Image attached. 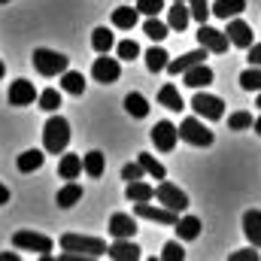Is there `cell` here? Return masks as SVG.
I'll return each mask as SVG.
<instances>
[{
	"mask_svg": "<svg viewBox=\"0 0 261 261\" xmlns=\"http://www.w3.org/2000/svg\"><path fill=\"white\" fill-rule=\"evenodd\" d=\"M67 146H70V122L64 116H49L46 128H43V149L49 155H61Z\"/></svg>",
	"mask_w": 261,
	"mask_h": 261,
	"instance_id": "6da1fadb",
	"label": "cell"
},
{
	"mask_svg": "<svg viewBox=\"0 0 261 261\" xmlns=\"http://www.w3.org/2000/svg\"><path fill=\"white\" fill-rule=\"evenodd\" d=\"M61 249L64 252H79V255H88V258H100L107 255V240L100 237H88V234H64L61 237Z\"/></svg>",
	"mask_w": 261,
	"mask_h": 261,
	"instance_id": "7a4b0ae2",
	"label": "cell"
},
{
	"mask_svg": "<svg viewBox=\"0 0 261 261\" xmlns=\"http://www.w3.org/2000/svg\"><path fill=\"white\" fill-rule=\"evenodd\" d=\"M34 67L40 76H61L70 67V58L55 49H34Z\"/></svg>",
	"mask_w": 261,
	"mask_h": 261,
	"instance_id": "3957f363",
	"label": "cell"
},
{
	"mask_svg": "<svg viewBox=\"0 0 261 261\" xmlns=\"http://www.w3.org/2000/svg\"><path fill=\"white\" fill-rule=\"evenodd\" d=\"M192 110H195L200 119H206V122L225 119V100L216 97V94H206V91H200V88H197L195 97H192Z\"/></svg>",
	"mask_w": 261,
	"mask_h": 261,
	"instance_id": "277c9868",
	"label": "cell"
},
{
	"mask_svg": "<svg viewBox=\"0 0 261 261\" xmlns=\"http://www.w3.org/2000/svg\"><path fill=\"white\" fill-rule=\"evenodd\" d=\"M155 200H158V203H164V206H167V210H173V213L189 210V195H186L179 186L167 182V179H161V182L155 186Z\"/></svg>",
	"mask_w": 261,
	"mask_h": 261,
	"instance_id": "5b68a950",
	"label": "cell"
},
{
	"mask_svg": "<svg viewBox=\"0 0 261 261\" xmlns=\"http://www.w3.org/2000/svg\"><path fill=\"white\" fill-rule=\"evenodd\" d=\"M179 140H186V143H192V146H200V149H206V146L216 143L213 130L206 128L200 119H186V122L179 125Z\"/></svg>",
	"mask_w": 261,
	"mask_h": 261,
	"instance_id": "8992f818",
	"label": "cell"
},
{
	"mask_svg": "<svg viewBox=\"0 0 261 261\" xmlns=\"http://www.w3.org/2000/svg\"><path fill=\"white\" fill-rule=\"evenodd\" d=\"M134 216H137V219L158 222V225H176V219H179V213L167 210L164 203H161V206H152L149 200H140V203H134Z\"/></svg>",
	"mask_w": 261,
	"mask_h": 261,
	"instance_id": "52a82bcc",
	"label": "cell"
},
{
	"mask_svg": "<svg viewBox=\"0 0 261 261\" xmlns=\"http://www.w3.org/2000/svg\"><path fill=\"white\" fill-rule=\"evenodd\" d=\"M12 246L15 249H24V252H52V240L46 234H37V231H15L12 237Z\"/></svg>",
	"mask_w": 261,
	"mask_h": 261,
	"instance_id": "ba28073f",
	"label": "cell"
},
{
	"mask_svg": "<svg viewBox=\"0 0 261 261\" xmlns=\"http://www.w3.org/2000/svg\"><path fill=\"white\" fill-rule=\"evenodd\" d=\"M197 43H200L206 52H216V55H225L228 46H231L228 34H225V31H216V28H210V24H200V31H197Z\"/></svg>",
	"mask_w": 261,
	"mask_h": 261,
	"instance_id": "9c48e42d",
	"label": "cell"
},
{
	"mask_svg": "<svg viewBox=\"0 0 261 261\" xmlns=\"http://www.w3.org/2000/svg\"><path fill=\"white\" fill-rule=\"evenodd\" d=\"M149 137H152V143H155L158 152H173L176 140H179V128L173 122H158L155 128L149 130Z\"/></svg>",
	"mask_w": 261,
	"mask_h": 261,
	"instance_id": "30bf717a",
	"label": "cell"
},
{
	"mask_svg": "<svg viewBox=\"0 0 261 261\" xmlns=\"http://www.w3.org/2000/svg\"><path fill=\"white\" fill-rule=\"evenodd\" d=\"M91 76L103 85H113L119 76H122V61L119 58H110V55H100L94 64H91Z\"/></svg>",
	"mask_w": 261,
	"mask_h": 261,
	"instance_id": "8fae6325",
	"label": "cell"
},
{
	"mask_svg": "<svg viewBox=\"0 0 261 261\" xmlns=\"http://www.w3.org/2000/svg\"><path fill=\"white\" fill-rule=\"evenodd\" d=\"M6 100H9L12 107H31V103L37 100V88H34V82H28V79H15V82L9 85Z\"/></svg>",
	"mask_w": 261,
	"mask_h": 261,
	"instance_id": "7c38bea8",
	"label": "cell"
},
{
	"mask_svg": "<svg viewBox=\"0 0 261 261\" xmlns=\"http://www.w3.org/2000/svg\"><path fill=\"white\" fill-rule=\"evenodd\" d=\"M228 40H231V46H237V49H249L252 46V28L243 21V18H228Z\"/></svg>",
	"mask_w": 261,
	"mask_h": 261,
	"instance_id": "4fadbf2b",
	"label": "cell"
},
{
	"mask_svg": "<svg viewBox=\"0 0 261 261\" xmlns=\"http://www.w3.org/2000/svg\"><path fill=\"white\" fill-rule=\"evenodd\" d=\"M110 234H113L116 240L134 237V234H137V216H128V213H113V219H110Z\"/></svg>",
	"mask_w": 261,
	"mask_h": 261,
	"instance_id": "5bb4252c",
	"label": "cell"
},
{
	"mask_svg": "<svg viewBox=\"0 0 261 261\" xmlns=\"http://www.w3.org/2000/svg\"><path fill=\"white\" fill-rule=\"evenodd\" d=\"M200 61H206V49H203V46L195 49V52H186L182 58H170V61H167V73H170V76H182L189 67L200 64Z\"/></svg>",
	"mask_w": 261,
	"mask_h": 261,
	"instance_id": "9a60e30c",
	"label": "cell"
},
{
	"mask_svg": "<svg viewBox=\"0 0 261 261\" xmlns=\"http://www.w3.org/2000/svg\"><path fill=\"white\" fill-rule=\"evenodd\" d=\"M182 82L189 85V88H206V85H213V70L206 67V61H200V64L189 67L186 73H182Z\"/></svg>",
	"mask_w": 261,
	"mask_h": 261,
	"instance_id": "2e32d148",
	"label": "cell"
},
{
	"mask_svg": "<svg viewBox=\"0 0 261 261\" xmlns=\"http://www.w3.org/2000/svg\"><path fill=\"white\" fill-rule=\"evenodd\" d=\"M140 252H143V249H140L130 237L116 240V243L107 249V255H110V258H116V261H137V258H140Z\"/></svg>",
	"mask_w": 261,
	"mask_h": 261,
	"instance_id": "e0dca14e",
	"label": "cell"
},
{
	"mask_svg": "<svg viewBox=\"0 0 261 261\" xmlns=\"http://www.w3.org/2000/svg\"><path fill=\"white\" fill-rule=\"evenodd\" d=\"M189 21H192V9L186 6V3H179V0H173V6L167 9V24H170V31H186L189 28Z\"/></svg>",
	"mask_w": 261,
	"mask_h": 261,
	"instance_id": "ac0fdd59",
	"label": "cell"
},
{
	"mask_svg": "<svg viewBox=\"0 0 261 261\" xmlns=\"http://www.w3.org/2000/svg\"><path fill=\"white\" fill-rule=\"evenodd\" d=\"M243 234L249 237V243L261 249V210H246L243 213Z\"/></svg>",
	"mask_w": 261,
	"mask_h": 261,
	"instance_id": "d6986e66",
	"label": "cell"
},
{
	"mask_svg": "<svg viewBox=\"0 0 261 261\" xmlns=\"http://www.w3.org/2000/svg\"><path fill=\"white\" fill-rule=\"evenodd\" d=\"M82 170H85L91 179H100L103 170H107V155L97 152V149H91L88 155H82Z\"/></svg>",
	"mask_w": 261,
	"mask_h": 261,
	"instance_id": "ffe728a7",
	"label": "cell"
},
{
	"mask_svg": "<svg viewBox=\"0 0 261 261\" xmlns=\"http://www.w3.org/2000/svg\"><path fill=\"white\" fill-rule=\"evenodd\" d=\"M137 18H140V9L134 6H116L113 9V24L119 28V31H134L137 28Z\"/></svg>",
	"mask_w": 261,
	"mask_h": 261,
	"instance_id": "44dd1931",
	"label": "cell"
},
{
	"mask_svg": "<svg viewBox=\"0 0 261 261\" xmlns=\"http://www.w3.org/2000/svg\"><path fill=\"white\" fill-rule=\"evenodd\" d=\"M91 46L97 55H110V49H116V37L110 28H94L91 31Z\"/></svg>",
	"mask_w": 261,
	"mask_h": 261,
	"instance_id": "7402d4cb",
	"label": "cell"
},
{
	"mask_svg": "<svg viewBox=\"0 0 261 261\" xmlns=\"http://www.w3.org/2000/svg\"><path fill=\"white\" fill-rule=\"evenodd\" d=\"M158 103H161V107H167L170 113L186 110V100H182V94H179V88H176V85H164V88L158 91Z\"/></svg>",
	"mask_w": 261,
	"mask_h": 261,
	"instance_id": "603a6c76",
	"label": "cell"
},
{
	"mask_svg": "<svg viewBox=\"0 0 261 261\" xmlns=\"http://www.w3.org/2000/svg\"><path fill=\"white\" fill-rule=\"evenodd\" d=\"M210 9H213L216 18H225L228 21V18H234V15H240L246 9V0H216Z\"/></svg>",
	"mask_w": 261,
	"mask_h": 261,
	"instance_id": "cb8c5ba5",
	"label": "cell"
},
{
	"mask_svg": "<svg viewBox=\"0 0 261 261\" xmlns=\"http://www.w3.org/2000/svg\"><path fill=\"white\" fill-rule=\"evenodd\" d=\"M82 173V155H64L61 152V161H58V176L61 179H76Z\"/></svg>",
	"mask_w": 261,
	"mask_h": 261,
	"instance_id": "d4e9b609",
	"label": "cell"
},
{
	"mask_svg": "<svg viewBox=\"0 0 261 261\" xmlns=\"http://www.w3.org/2000/svg\"><path fill=\"white\" fill-rule=\"evenodd\" d=\"M176 234H179V240H197L200 237V219L197 216H182V219H176Z\"/></svg>",
	"mask_w": 261,
	"mask_h": 261,
	"instance_id": "484cf974",
	"label": "cell"
},
{
	"mask_svg": "<svg viewBox=\"0 0 261 261\" xmlns=\"http://www.w3.org/2000/svg\"><path fill=\"white\" fill-rule=\"evenodd\" d=\"M43 161H46V155H43V149H28V152H21L18 155V170L21 173H34V170H40L43 167Z\"/></svg>",
	"mask_w": 261,
	"mask_h": 261,
	"instance_id": "4316f807",
	"label": "cell"
},
{
	"mask_svg": "<svg viewBox=\"0 0 261 261\" xmlns=\"http://www.w3.org/2000/svg\"><path fill=\"white\" fill-rule=\"evenodd\" d=\"M125 197H128L130 203L152 200V197H155V186H149V182H143V179H134V182H128V189H125Z\"/></svg>",
	"mask_w": 261,
	"mask_h": 261,
	"instance_id": "83f0119b",
	"label": "cell"
},
{
	"mask_svg": "<svg viewBox=\"0 0 261 261\" xmlns=\"http://www.w3.org/2000/svg\"><path fill=\"white\" fill-rule=\"evenodd\" d=\"M137 161L143 164L146 176H152V179H167V170H164V164H161L155 155H149V152H140V155H137Z\"/></svg>",
	"mask_w": 261,
	"mask_h": 261,
	"instance_id": "f1b7e54d",
	"label": "cell"
},
{
	"mask_svg": "<svg viewBox=\"0 0 261 261\" xmlns=\"http://www.w3.org/2000/svg\"><path fill=\"white\" fill-rule=\"evenodd\" d=\"M61 91H67V94H82L85 91V76L67 67L64 73H61Z\"/></svg>",
	"mask_w": 261,
	"mask_h": 261,
	"instance_id": "f546056e",
	"label": "cell"
},
{
	"mask_svg": "<svg viewBox=\"0 0 261 261\" xmlns=\"http://www.w3.org/2000/svg\"><path fill=\"white\" fill-rule=\"evenodd\" d=\"M79 200H82V186H76L73 179H70V182H67L64 189L58 192V197H55V203H58V206H64V210L76 206Z\"/></svg>",
	"mask_w": 261,
	"mask_h": 261,
	"instance_id": "4dcf8cb0",
	"label": "cell"
},
{
	"mask_svg": "<svg viewBox=\"0 0 261 261\" xmlns=\"http://www.w3.org/2000/svg\"><path fill=\"white\" fill-rule=\"evenodd\" d=\"M125 110H128V116H134V119H146L149 116V100L143 94L130 91L128 97H125Z\"/></svg>",
	"mask_w": 261,
	"mask_h": 261,
	"instance_id": "1f68e13d",
	"label": "cell"
},
{
	"mask_svg": "<svg viewBox=\"0 0 261 261\" xmlns=\"http://www.w3.org/2000/svg\"><path fill=\"white\" fill-rule=\"evenodd\" d=\"M167 31H170V24H164L158 15H149L146 24H143V34H146L149 40H155V43H161V40L167 37Z\"/></svg>",
	"mask_w": 261,
	"mask_h": 261,
	"instance_id": "d6a6232c",
	"label": "cell"
},
{
	"mask_svg": "<svg viewBox=\"0 0 261 261\" xmlns=\"http://www.w3.org/2000/svg\"><path fill=\"white\" fill-rule=\"evenodd\" d=\"M167 61H170V55H167L161 46H152V49L146 52V67H149V73H161V70H167Z\"/></svg>",
	"mask_w": 261,
	"mask_h": 261,
	"instance_id": "836d02e7",
	"label": "cell"
},
{
	"mask_svg": "<svg viewBox=\"0 0 261 261\" xmlns=\"http://www.w3.org/2000/svg\"><path fill=\"white\" fill-rule=\"evenodd\" d=\"M37 103H40V110H46V113H58V107H61V91H58V88H46V91L37 94Z\"/></svg>",
	"mask_w": 261,
	"mask_h": 261,
	"instance_id": "e575fe53",
	"label": "cell"
},
{
	"mask_svg": "<svg viewBox=\"0 0 261 261\" xmlns=\"http://www.w3.org/2000/svg\"><path fill=\"white\" fill-rule=\"evenodd\" d=\"M240 88L243 91H261V67H252L240 73Z\"/></svg>",
	"mask_w": 261,
	"mask_h": 261,
	"instance_id": "d590c367",
	"label": "cell"
},
{
	"mask_svg": "<svg viewBox=\"0 0 261 261\" xmlns=\"http://www.w3.org/2000/svg\"><path fill=\"white\" fill-rule=\"evenodd\" d=\"M228 128H231V130H246V128H252V113H246V110H237V113H231V116H228Z\"/></svg>",
	"mask_w": 261,
	"mask_h": 261,
	"instance_id": "8d00e7d4",
	"label": "cell"
},
{
	"mask_svg": "<svg viewBox=\"0 0 261 261\" xmlns=\"http://www.w3.org/2000/svg\"><path fill=\"white\" fill-rule=\"evenodd\" d=\"M182 258H186L182 240H170V243H164V249H161V261H182Z\"/></svg>",
	"mask_w": 261,
	"mask_h": 261,
	"instance_id": "74e56055",
	"label": "cell"
},
{
	"mask_svg": "<svg viewBox=\"0 0 261 261\" xmlns=\"http://www.w3.org/2000/svg\"><path fill=\"white\" fill-rule=\"evenodd\" d=\"M189 9H192V18H197L200 24H206V18L213 15V9H210L206 0H189Z\"/></svg>",
	"mask_w": 261,
	"mask_h": 261,
	"instance_id": "f35d334b",
	"label": "cell"
},
{
	"mask_svg": "<svg viewBox=\"0 0 261 261\" xmlns=\"http://www.w3.org/2000/svg\"><path fill=\"white\" fill-rule=\"evenodd\" d=\"M116 52H119V61H134L140 55V46L134 40H122V43H116Z\"/></svg>",
	"mask_w": 261,
	"mask_h": 261,
	"instance_id": "ab89813d",
	"label": "cell"
},
{
	"mask_svg": "<svg viewBox=\"0 0 261 261\" xmlns=\"http://www.w3.org/2000/svg\"><path fill=\"white\" fill-rule=\"evenodd\" d=\"M137 9L149 18V15H158L164 9V0H137Z\"/></svg>",
	"mask_w": 261,
	"mask_h": 261,
	"instance_id": "60d3db41",
	"label": "cell"
},
{
	"mask_svg": "<svg viewBox=\"0 0 261 261\" xmlns=\"http://www.w3.org/2000/svg\"><path fill=\"white\" fill-rule=\"evenodd\" d=\"M143 176H146V170H143V164H140V161H134V164H125V167H122V179H128V182L143 179Z\"/></svg>",
	"mask_w": 261,
	"mask_h": 261,
	"instance_id": "b9f144b4",
	"label": "cell"
},
{
	"mask_svg": "<svg viewBox=\"0 0 261 261\" xmlns=\"http://www.w3.org/2000/svg\"><path fill=\"white\" fill-rule=\"evenodd\" d=\"M261 255L258 252H255V246H252V249H240V252H231V255H228V261H258Z\"/></svg>",
	"mask_w": 261,
	"mask_h": 261,
	"instance_id": "7bdbcfd3",
	"label": "cell"
},
{
	"mask_svg": "<svg viewBox=\"0 0 261 261\" xmlns=\"http://www.w3.org/2000/svg\"><path fill=\"white\" fill-rule=\"evenodd\" d=\"M246 52H249V55H246V58H249V64H252V67H261V43H252Z\"/></svg>",
	"mask_w": 261,
	"mask_h": 261,
	"instance_id": "ee69618b",
	"label": "cell"
},
{
	"mask_svg": "<svg viewBox=\"0 0 261 261\" xmlns=\"http://www.w3.org/2000/svg\"><path fill=\"white\" fill-rule=\"evenodd\" d=\"M3 203H9V189L0 182V206H3Z\"/></svg>",
	"mask_w": 261,
	"mask_h": 261,
	"instance_id": "f6af8a7d",
	"label": "cell"
},
{
	"mask_svg": "<svg viewBox=\"0 0 261 261\" xmlns=\"http://www.w3.org/2000/svg\"><path fill=\"white\" fill-rule=\"evenodd\" d=\"M0 261H18L15 252H0Z\"/></svg>",
	"mask_w": 261,
	"mask_h": 261,
	"instance_id": "bcb514c9",
	"label": "cell"
},
{
	"mask_svg": "<svg viewBox=\"0 0 261 261\" xmlns=\"http://www.w3.org/2000/svg\"><path fill=\"white\" fill-rule=\"evenodd\" d=\"M252 128H255V134H258V137H261V116H258V119H255V122H252Z\"/></svg>",
	"mask_w": 261,
	"mask_h": 261,
	"instance_id": "7dc6e473",
	"label": "cell"
},
{
	"mask_svg": "<svg viewBox=\"0 0 261 261\" xmlns=\"http://www.w3.org/2000/svg\"><path fill=\"white\" fill-rule=\"evenodd\" d=\"M3 73H6V67H3V61H0V79H3Z\"/></svg>",
	"mask_w": 261,
	"mask_h": 261,
	"instance_id": "c3c4849f",
	"label": "cell"
},
{
	"mask_svg": "<svg viewBox=\"0 0 261 261\" xmlns=\"http://www.w3.org/2000/svg\"><path fill=\"white\" fill-rule=\"evenodd\" d=\"M255 107H258V110H261V91H258V100H255Z\"/></svg>",
	"mask_w": 261,
	"mask_h": 261,
	"instance_id": "681fc988",
	"label": "cell"
},
{
	"mask_svg": "<svg viewBox=\"0 0 261 261\" xmlns=\"http://www.w3.org/2000/svg\"><path fill=\"white\" fill-rule=\"evenodd\" d=\"M179 3H189V0H179Z\"/></svg>",
	"mask_w": 261,
	"mask_h": 261,
	"instance_id": "f907efd6",
	"label": "cell"
},
{
	"mask_svg": "<svg viewBox=\"0 0 261 261\" xmlns=\"http://www.w3.org/2000/svg\"><path fill=\"white\" fill-rule=\"evenodd\" d=\"M0 3H9V0H0Z\"/></svg>",
	"mask_w": 261,
	"mask_h": 261,
	"instance_id": "816d5d0a",
	"label": "cell"
}]
</instances>
